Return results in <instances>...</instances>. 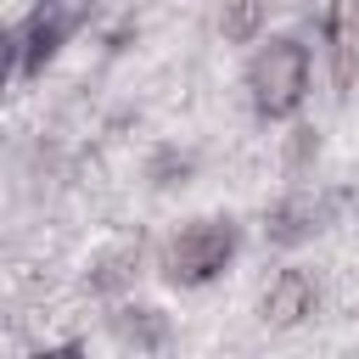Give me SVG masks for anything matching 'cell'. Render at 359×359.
Segmentation results:
<instances>
[{
    "label": "cell",
    "mask_w": 359,
    "mask_h": 359,
    "mask_svg": "<svg viewBox=\"0 0 359 359\" xmlns=\"http://www.w3.org/2000/svg\"><path fill=\"white\" fill-rule=\"evenodd\" d=\"M269 28V0H224L219 6V34L224 45H258Z\"/></svg>",
    "instance_id": "cell-8"
},
{
    "label": "cell",
    "mask_w": 359,
    "mask_h": 359,
    "mask_svg": "<svg viewBox=\"0 0 359 359\" xmlns=\"http://www.w3.org/2000/svg\"><path fill=\"white\" fill-rule=\"evenodd\" d=\"M112 331H118V342H129L135 353L168 348V314H163V309H118V314H112Z\"/></svg>",
    "instance_id": "cell-7"
},
{
    "label": "cell",
    "mask_w": 359,
    "mask_h": 359,
    "mask_svg": "<svg viewBox=\"0 0 359 359\" xmlns=\"http://www.w3.org/2000/svg\"><path fill=\"white\" fill-rule=\"evenodd\" d=\"M241 84H247V101H252V112L264 123L297 118L303 101H309V90H314V50H309V39H297V34L258 39V50L247 56Z\"/></svg>",
    "instance_id": "cell-1"
},
{
    "label": "cell",
    "mask_w": 359,
    "mask_h": 359,
    "mask_svg": "<svg viewBox=\"0 0 359 359\" xmlns=\"http://www.w3.org/2000/svg\"><path fill=\"white\" fill-rule=\"evenodd\" d=\"M185 174H191V151H163L151 163V180L157 185H185Z\"/></svg>",
    "instance_id": "cell-9"
},
{
    "label": "cell",
    "mask_w": 359,
    "mask_h": 359,
    "mask_svg": "<svg viewBox=\"0 0 359 359\" xmlns=\"http://www.w3.org/2000/svg\"><path fill=\"white\" fill-rule=\"evenodd\" d=\"M331 213H337V196H325V191H292V196L275 202L264 236H269L275 247H297V241H309L314 230H325Z\"/></svg>",
    "instance_id": "cell-5"
},
{
    "label": "cell",
    "mask_w": 359,
    "mask_h": 359,
    "mask_svg": "<svg viewBox=\"0 0 359 359\" xmlns=\"http://www.w3.org/2000/svg\"><path fill=\"white\" fill-rule=\"evenodd\" d=\"M135 269H140V236H118L112 247H101V252L90 258L84 286H90L95 297H112V292H123V286L135 280Z\"/></svg>",
    "instance_id": "cell-6"
},
{
    "label": "cell",
    "mask_w": 359,
    "mask_h": 359,
    "mask_svg": "<svg viewBox=\"0 0 359 359\" xmlns=\"http://www.w3.org/2000/svg\"><path fill=\"white\" fill-rule=\"evenodd\" d=\"M236 252H241V230H236L230 219H191V224H180V230L168 236V247H163V280L196 292V286L219 280V275L236 264Z\"/></svg>",
    "instance_id": "cell-2"
},
{
    "label": "cell",
    "mask_w": 359,
    "mask_h": 359,
    "mask_svg": "<svg viewBox=\"0 0 359 359\" xmlns=\"http://www.w3.org/2000/svg\"><path fill=\"white\" fill-rule=\"evenodd\" d=\"M314 309H320V280H314L309 269H297V264H286V269L264 286V297H258V314H264V325H275V331L303 325Z\"/></svg>",
    "instance_id": "cell-4"
},
{
    "label": "cell",
    "mask_w": 359,
    "mask_h": 359,
    "mask_svg": "<svg viewBox=\"0 0 359 359\" xmlns=\"http://www.w3.org/2000/svg\"><path fill=\"white\" fill-rule=\"evenodd\" d=\"M95 0H34V11L11 28V73L17 79H34L45 73V62L90 22Z\"/></svg>",
    "instance_id": "cell-3"
}]
</instances>
